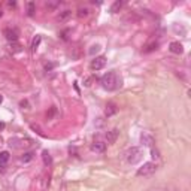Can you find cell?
Segmentation results:
<instances>
[{"instance_id": "1", "label": "cell", "mask_w": 191, "mask_h": 191, "mask_svg": "<svg viewBox=\"0 0 191 191\" xmlns=\"http://www.w3.org/2000/svg\"><path fill=\"white\" fill-rule=\"evenodd\" d=\"M100 84H102V87H103L105 90L112 91V90H116V88L121 87V79L118 78V75L115 73V72H108L106 75L102 76Z\"/></svg>"}, {"instance_id": "2", "label": "cell", "mask_w": 191, "mask_h": 191, "mask_svg": "<svg viewBox=\"0 0 191 191\" xmlns=\"http://www.w3.org/2000/svg\"><path fill=\"white\" fill-rule=\"evenodd\" d=\"M142 155H143L142 148H139V146H131V148L127 149V152H126V161H127L129 164H136V163H139V161L142 160Z\"/></svg>"}, {"instance_id": "3", "label": "cell", "mask_w": 191, "mask_h": 191, "mask_svg": "<svg viewBox=\"0 0 191 191\" xmlns=\"http://www.w3.org/2000/svg\"><path fill=\"white\" fill-rule=\"evenodd\" d=\"M155 170H157V163L148 161L137 169V176H148V175H152Z\"/></svg>"}, {"instance_id": "4", "label": "cell", "mask_w": 191, "mask_h": 191, "mask_svg": "<svg viewBox=\"0 0 191 191\" xmlns=\"http://www.w3.org/2000/svg\"><path fill=\"white\" fill-rule=\"evenodd\" d=\"M105 66H106V57H103V55L95 57V58L91 60V63H90L91 70H100V69H103Z\"/></svg>"}, {"instance_id": "5", "label": "cell", "mask_w": 191, "mask_h": 191, "mask_svg": "<svg viewBox=\"0 0 191 191\" xmlns=\"http://www.w3.org/2000/svg\"><path fill=\"white\" fill-rule=\"evenodd\" d=\"M140 140H142V143H143V146L154 148V143H155V140H154V137H152L149 133H143V134L140 136Z\"/></svg>"}, {"instance_id": "6", "label": "cell", "mask_w": 191, "mask_h": 191, "mask_svg": "<svg viewBox=\"0 0 191 191\" xmlns=\"http://www.w3.org/2000/svg\"><path fill=\"white\" fill-rule=\"evenodd\" d=\"M91 149L94 151V152H105V149H106V143L105 142H102V140H94L93 142V145H91Z\"/></svg>"}, {"instance_id": "7", "label": "cell", "mask_w": 191, "mask_h": 191, "mask_svg": "<svg viewBox=\"0 0 191 191\" xmlns=\"http://www.w3.org/2000/svg\"><path fill=\"white\" fill-rule=\"evenodd\" d=\"M5 36L9 42H17L18 39V30L17 29H6L5 30Z\"/></svg>"}, {"instance_id": "8", "label": "cell", "mask_w": 191, "mask_h": 191, "mask_svg": "<svg viewBox=\"0 0 191 191\" xmlns=\"http://www.w3.org/2000/svg\"><path fill=\"white\" fill-rule=\"evenodd\" d=\"M118 136H119V130H118V129H112V130L108 131V134H106V142H108V143H113Z\"/></svg>"}, {"instance_id": "9", "label": "cell", "mask_w": 191, "mask_h": 191, "mask_svg": "<svg viewBox=\"0 0 191 191\" xmlns=\"http://www.w3.org/2000/svg\"><path fill=\"white\" fill-rule=\"evenodd\" d=\"M169 50H170L173 54H182V52H184V48H182V45H181L179 42H172Z\"/></svg>"}, {"instance_id": "10", "label": "cell", "mask_w": 191, "mask_h": 191, "mask_svg": "<svg viewBox=\"0 0 191 191\" xmlns=\"http://www.w3.org/2000/svg\"><path fill=\"white\" fill-rule=\"evenodd\" d=\"M116 112H118V108H116L115 103H108V105H106V109H105V115H106V116H112V115L116 113Z\"/></svg>"}, {"instance_id": "11", "label": "cell", "mask_w": 191, "mask_h": 191, "mask_svg": "<svg viewBox=\"0 0 191 191\" xmlns=\"http://www.w3.org/2000/svg\"><path fill=\"white\" fill-rule=\"evenodd\" d=\"M42 158H43V163H45L46 166H51V164H52V158H51V155H50V152H48V151H43V152H42Z\"/></svg>"}, {"instance_id": "12", "label": "cell", "mask_w": 191, "mask_h": 191, "mask_svg": "<svg viewBox=\"0 0 191 191\" xmlns=\"http://www.w3.org/2000/svg\"><path fill=\"white\" fill-rule=\"evenodd\" d=\"M158 48V42H152V43H149V45H146L145 46V50H143V52H152V51H155Z\"/></svg>"}, {"instance_id": "13", "label": "cell", "mask_w": 191, "mask_h": 191, "mask_svg": "<svg viewBox=\"0 0 191 191\" xmlns=\"http://www.w3.org/2000/svg\"><path fill=\"white\" fill-rule=\"evenodd\" d=\"M40 40H42V37H40V36H36V37L33 39V42H32V51H33V52L37 50V46H39Z\"/></svg>"}, {"instance_id": "14", "label": "cell", "mask_w": 191, "mask_h": 191, "mask_svg": "<svg viewBox=\"0 0 191 191\" xmlns=\"http://www.w3.org/2000/svg\"><path fill=\"white\" fill-rule=\"evenodd\" d=\"M121 8H123V2H119V0H118V2H115V3L112 5L111 12H112V14H115V12H118L119 9H121Z\"/></svg>"}, {"instance_id": "15", "label": "cell", "mask_w": 191, "mask_h": 191, "mask_svg": "<svg viewBox=\"0 0 191 191\" xmlns=\"http://www.w3.org/2000/svg\"><path fill=\"white\" fill-rule=\"evenodd\" d=\"M27 15H29V17H33V15H34V3H33V2H29V3H27Z\"/></svg>"}, {"instance_id": "16", "label": "cell", "mask_w": 191, "mask_h": 191, "mask_svg": "<svg viewBox=\"0 0 191 191\" xmlns=\"http://www.w3.org/2000/svg\"><path fill=\"white\" fill-rule=\"evenodd\" d=\"M70 15H72V11H63V12L60 14L58 19H60V21H66V19H67Z\"/></svg>"}, {"instance_id": "17", "label": "cell", "mask_w": 191, "mask_h": 191, "mask_svg": "<svg viewBox=\"0 0 191 191\" xmlns=\"http://www.w3.org/2000/svg\"><path fill=\"white\" fill-rule=\"evenodd\" d=\"M8 160H9V152L8 151L0 152V163H6Z\"/></svg>"}, {"instance_id": "18", "label": "cell", "mask_w": 191, "mask_h": 191, "mask_svg": "<svg viewBox=\"0 0 191 191\" xmlns=\"http://www.w3.org/2000/svg\"><path fill=\"white\" fill-rule=\"evenodd\" d=\"M87 15H88V9H87V8H84V9L81 8V9L78 11V17H79V18H82V17H87Z\"/></svg>"}, {"instance_id": "19", "label": "cell", "mask_w": 191, "mask_h": 191, "mask_svg": "<svg viewBox=\"0 0 191 191\" xmlns=\"http://www.w3.org/2000/svg\"><path fill=\"white\" fill-rule=\"evenodd\" d=\"M151 154H152V158H154V160H158V158H160V154H158V151H157V149L151 148Z\"/></svg>"}, {"instance_id": "20", "label": "cell", "mask_w": 191, "mask_h": 191, "mask_svg": "<svg viewBox=\"0 0 191 191\" xmlns=\"http://www.w3.org/2000/svg\"><path fill=\"white\" fill-rule=\"evenodd\" d=\"M32 158H33V152H27L26 155L22 157V161H30Z\"/></svg>"}, {"instance_id": "21", "label": "cell", "mask_w": 191, "mask_h": 191, "mask_svg": "<svg viewBox=\"0 0 191 191\" xmlns=\"http://www.w3.org/2000/svg\"><path fill=\"white\" fill-rule=\"evenodd\" d=\"M100 50V45H94V46H91V50H90V54H94V52H97Z\"/></svg>"}, {"instance_id": "22", "label": "cell", "mask_w": 191, "mask_h": 191, "mask_svg": "<svg viewBox=\"0 0 191 191\" xmlns=\"http://www.w3.org/2000/svg\"><path fill=\"white\" fill-rule=\"evenodd\" d=\"M54 113H55V108H51V111H50V113H46V118H48V119H51Z\"/></svg>"}, {"instance_id": "23", "label": "cell", "mask_w": 191, "mask_h": 191, "mask_svg": "<svg viewBox=\"0 0 191 191\" xmlns=\"http://www.w3.org/2000/svg\"><path fill=\"white\" fill-rule=\"evenodd\" d=\"M90 82H91V78H88V79H87V81H85V85H87V87H88V85H90Z\"/></svg>"}, {"instance_id": "24", "label": "cell", "mask_w": 191, "mask_h": 191, "mask_svg": "<svg viewBox=\"0 0 191 191\" xmlns=\"http://www.w3.org/2000/svg\"><path fill=\"white\" fill-rule=\"evenodd\" d=\"M3 129H5V124H3V123H0V130H3Z\"/></svg>"}, {"instance_id": "25", "label": "cell", "mask_w": 191, "mask_h": 191, "mask_svg": "<svg viewBox=\"0 0 191 191\" xmlns=\"http://www.w3.org/2000/svg\"><path fill=\"white\" fill-rule=\"evenodd\" d=\"M0 172H5V167L3 166H0Z\"/></svg>"}, {"instance_id": "26", "label": "cell", "mask_w": 191, "mask_h": 191, "mask_svg": "<svg viewBox=\"0 0 191 191\" xmlns=\"http://www.w3.org/2000/svg\"><path fill=\"white\" fill-rule=\"evenodd\" d=\"M3 102V97H2V95H0V103H2Z\"/></svg>"}, {"instance_id": "27", "label": "cell", "mask_w": 191, "mask_h": 191, "mask_svg": "<svg viewBox=\"0 0 191 191\" xmlns=\"http://www.w3.org/2000/svg\"><path fill=\"white\" fill-rule=\"evenodd\" d=\"M0 17H2V11H0Z\"/></svg>"}]
</instances>
